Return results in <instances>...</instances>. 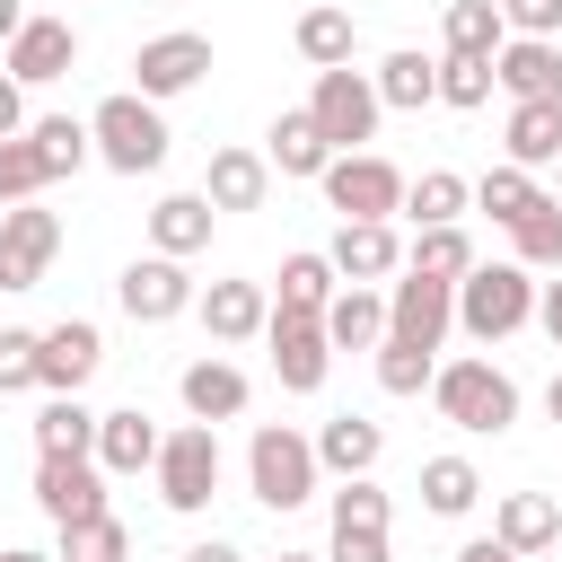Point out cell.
<instances>
[{
    "instance_id": "7a4b0ae2",
    "label": "cell",
    "mask_w": 562,
    "mask_h": 562,
    "mask_svg": "<svg viewBox=\"0 0 562 562\" xmlns=\"http://www.w3.org/2000/svg\"><path fill=\"white\" fill-rule=\"evenodd\" d=\"M430 404H439V422H457L465 439H501V430L518 422V378H509L501 360L465 351V360H448V369L430 378Z\"/></svg>"
},
{
    "instance_id": "3957f363",
    "label": "cell",
    "mask_w": 562,
    "mask_h": 562,
    "mask_svg": "<svg viewBox=\"0 0 562 562\" xmlns=\"http://www.w3.org/2000/svg\"><path fill=\"white\" fill-rule=\"evenodd\" d=\"M536 272L527 263H474L465 281H457V334H474L483 351L492 342H509L518 325H536Z\"/></svg>"
},
{
    "instance_id": "4316f807",
    "label": "cell",
    "mask_w": 562,
    "mask_h": 562,
    "mask_svg": "<svg viewBox=\"0 0 562 562\" xmlns=\"http://www.w3.org/2000/svg\"><path fill=\"white\" fill-rule=\"evenodd\" d=\"M263 158H272V176H307V184L334 167V149H325V132H316V114H307V105H290V114L263 132Z\"/></svg>"
},
{
    "instance_id": "681fc988",
    "label": "cell",
    "mask_w": 562,
    "mask_h": 562,
    "mask_svg": "<svg viewBox=\"0 0 562 562\" xmlns=\"http://www.w3.org/2000/svg\"><path fill=\"white\" fill-rule=\"evenodd\" d=\"M184 562H246L228 536H202V544H184Z\"/></svg>"
},
{
    "instance_id": "8d00e7d4",
    "label": "cell",
    "mask_w": 562,
    "mask_h": 562,
    "mask_svg": "<svg viewBox=\"0 0 562 562\" xmlns=\"http://www.w3.org/2000/svg\"><path fill=\"white\" fill-rule=\"evenodd\" d=\"M474 501H483L474 457H430V465H422V509H430V518H465Z\"/></svg>"
},
{
    "instance_id": "e575fe53",
    "label": "cell",
    "mask_w": 562,
    "mask_h": 562,
    "mask_svg": "<svg viewBox=\"0 0 562 562\" xmlns=\"http://www.w3.org/2000/svg\"><path fill=\"white\" fill-rule=\"evenodd\" d=\"M536 202H544V184H536L527 167H509V158L474 176V211H492V228H518V220H527Z\"/></svg>"
},
{
    "instance_id": "f6af8a7d",
    "label": "cell",
    "mask_w": 562,
    "mask_h": 562,
    "mask_svg": "<svg viewBox=\"0 0 562 562\" xmlns=\"http://www.w3.org/2000/svg\"><path fill=\"white\" fill-rule=\"evenodd\" d=\"M501 26H509V35H553V44H562V0H501Z\"/></svg>"
},
{
    "instance_id": "6da1fadb",
    "label": "cell",
    "mask_w": 562,
    "mask_h": 562,
    "mask_svg": "<svg viewBox=\"0 0 562 562\" xmlns=\"http://www.w3.org/2000/svg\"><path fill=\"white\" fill-rule=\"evenodd\" d=\"M246 492L281 518V509H307L325 492V465H316V430H290V422H255L246 439Z\"/></svg>"
},
{
    "instance_id": "7402d4cb",
    "label": "cell",
    "mask_w": 562,
    "mask_h": 562,
    "mask_svg": "<svg viewBox=\"0 0 562 562\" xmlns=\"http://www.w3.org/2000/svg\"><path fill=\"white\" fill-rule=\"evenodd\" d=\"M263 193H272V158L263 149H211V167H202V202L211 211H263Z\"/></svg>"
},
{
    "instance_id": "9c48e42d",
    "label": "cell",
    "mask_w": 562,
    "mask_h": 562,
    "mask_svg": "<svg viewBox=\"0 0 562 562\" xmlns=\"http://www.w3.org/2000/svg\"><path fill=\"white\" fill-rule=\"evenodd\" d=\"M105 465L97 457H35V509L53 518V527H97V518H114L105 509Z\"/></svg>"
},
{
    "instance_id": "9a60e30c",
    "label": "cell",
    "mask_w": 562,
    "mask_h": 562,
    "mask_svg": "<svg viewBox=\"0 0 562 562\" xmlns=\"http://www.w3.org/2000/svg\"><path fill=\"white\" fill-rule=\"evenodd\" d=\"M325 255H334L342 281H369V290H386V281L404 272V237H395V220H342Z\"/></svg>"
},
{
    "instance_id": "60d3db41",
    "label": "cell",
    "mask_w": 562,
    "mask_h": 562,
    "mask_svg": "<svg viewBox=\"0 0 562 562\" xmlns=\"http://www.w3.org/2000/svg\"><path fill=\"white\" fill-rule=\"evenodd\" d=\"M53 176H44V158H35V140L18 132V140H0V211H18V202H35Z\"/></svg>"
},
{
    "instance_id": "e0dca14e",
    "label": "cell",
    "mask_w": 562,
    "mask_h": 562,
    "mask_svg": "<svg viewBox=\"0 0 562 562\" xmlns=\"http://www.w3.org/2000/svg\"><path fill=\"white\" fill-rule=\"evenodd\" d=\"M97 369H105V334H97L88 316L44 325V395H79Z\"/></svg>"
},
{
    "instance_id": "f35d334b",
    "label": "cell",
    "mask_w": 562,
    "mask_h": 562,
    "mask_svg": "<svg viewBox=\"0 0 562 562\" xmlns=\"http://www.w3.org/2000/svg\"><path fill=\"white\" fill-rule=\"evenodd\" d=\"M430 378H439V351H422V342H395V334L378 342V386H386V395H422Z\"/></svg>"
},
{
    "instance_id": "836d02e7",
    "label": "cell",
    "mask_w": 562,
    "mask_h": 562,
    "mask_svg": "<svg viewBox=\"0 0 562 562\" xmlns=\"http://www.w3.org/2000/svg\"><path fill=\"white\" fill-rule=\"evenodd\" d=\"M26 140H35V158H44V176L61 184V176H79L88 158H97V140H88V123L79 114H35L26 123Z\"/></svg>"
},
{
    "instance_id": "c3c4849f",
    "label": "cell",
    "mask_w": 562,
    "mask_h": 562,
    "mask_svg": "<svg viewBox=\"0 0 562 562\" xmlns=\"http://www.w3.org/2000/svg\"><path fill=\"white\" fill-rule=\"evenodd\" d=\"M536 325H544V342L562 351V272H553V281L536 290Z\"/></svg>"
},
{
    "instance_id": "bcb514c9",
    "label": "cell",
    "mask_w": 562,
    "mask_h": 562,
    "mask_svg": "<svg viewBox=\"0 0 562 562\" xmlns=\"http://www.w3.org/2000/svg\"><path fill=\"white\" fill-rule=\"evenodd\" d=\"M325 562H395V553H386V527H334Z\"/></svg>"
},
{
    "instance_id": "2e32d148",
    "label": "cell",
    "mask_w": 562,
    "mask_h": 562,
    "mask_svg": "<svg viewBox=\"0 0 562 562\" xmlns=\"http://www.w3.org/2000/svg\"><path fill=\"white\" fill-rule=\"evenodd\" d=\"M492 79L509 88V105H562V44L553 35H509Z\"/></svg>"
},
{
    "instance_id": "5b68a950",
    "label": "cell",
    "mask_w": 562,
    "mask_h": 562,
    "mask_svg": "<svg viewBox=\"0 0 562 562\" xmlns=\"http://www.w3.org/2000/svg\"><path fill=\"white\" fill-rule=\"evenodd\" d=\"M149 474H158V501H167L176 518H202V509H211V492H220V474H228L220 430H211V422H176Z\"/></svg>"
},
{
    "instance_id": "f546056e",
    "label": "cell",
    "mask_w": 562,
    "mask_h": 562,
    "mask_svg": "<svg viewBox=\"0 0 562 562\" xmlns=\"http://www.w3.org/2000/svg\"><path fill=\"white\" fill-rule=\"evenodd\" d=\"M378 105H395V114H413V105H439V61L422 53V44H395L378 70Z\"/></svg>"
},
{
    "instance_id": "ba28073f",
    "label": "cell",
    "mask_w": 562,
    "mask_h": 562,
    "mask_svg": "<svg viewBox=\"0 0 562 562\" xmlns=\"http://www.w3.org/2000/svg\"><path fill=\"white\" fill-rule=\"evenodd\" d=\"M316 184H325V202H334L342 220H395L413 176H404L395 158H378V149H351V158H334Z\"/></svg>"
},
{
    "instance_id": "4fadbf2b",
    "label": "cell",
    "mask_w": 562,
    "mask_h": 562,
    "mask_svg": "<svg viewBox=\"0 0 562 562\" xmlns=\"http://www.w3.org/2000/svg\"><path fill=\"white\" fill-rule=\"evenodd\" d=\"M263 342H272V378H281L290 395H316V386H325V369H334V334H325V316H281V307H272Z\"/></svg>"
},
{
    "instance_id": "ac0fdd59",
    "label": "cell",
    "mask_w": 562,
    "mask_h": 562,
    "mask_svg": "<svg viewBox=\"0 0 562 562\" xmlns=\"http://www.w3.org/2000/svg\"><path fill=\"white\" fill-rule=\"evenodd\" d=\"M492 536H501L518 562H536V553L562 544V501H553V492H501V501H492Z\"/></svg>"
},
{
    "instance_id": "603a6c76",
    "label": "cell",
    "mask_w": 562,
    "mask_h": 562,
    "mask_svg": "<svg viewBox=\"0 0 562 562\" xmlns=\"http://www.w3.org/2000/svg\"><path fill=\"white\" fill-rule=\"evenodd\" d=\"M378 457H386V430H378L369 413H334V422L316 430V465H325L334 483H360V474H378Z\"/></svg>"
},
{
    "instance_id": "7bdbcfd3",
    "label": "cell",
    "mask_w": 562,
    "mask_h": 562,
    "mask_svg": "<svg viewBox=\"0 0 562 562\" xmlns=\"http://www.w3.org/2000/svg\"><path fill=\"white\" fill-rule=\"evenodd\" d=\"M61 562H132V527H123V518L61 527Z\"/></svg>"
},
{
    "instance_id": "9f6ffc18",
    "label": "cell",
    "mask_w": 562,
    "mask_h": 562,
    "mask_svg": "<svg viewBox=\"0 0 562 562\" xmlns=\"http://www.w3.org/2000/svg\"><path fill=\"white\" fill-rule=\"evenodd\" d=\"M553 184H562V167H553ZM553 202H562V193H553Z\"/></svg>"
},
{
    "instance_id": "b9f144b4",
    "label": "cell",
    "mask_w": 562,
    "mask_h": 562,
    "mask_svg": "<svg viewBox=\"0 0 562 562\" xmlns=\"http://www.w3.org/2000/svg\"><path fill=\"white\" fill-rule=\"evenodd\" d=\"M492 61H457V53H439V105H457V114H474V105H492Z\"/></svg>"
},
{
    "instance_id": "4dcf8cb0",
    "label": "cell",
    "mask_w": 562,
    "mask_h": 562,
    "mask_svg": "<svg viewBox=\"0 0 562 562\" xmlns=\"http://www.w3.org/2000/svg\"><path fill=\"white\" fill-rule=\"evenodd\" d=\"M465 211H474V184H465L457 167H422V176L404 184V220H413V228H457Z\"/></svg>"
},
{
    "instance_id": "cb8c5ba5",
    "label": "cell",
    "mask_w": 562,
    "mask_h": 562,
    "mask_svg": "<svg viewBox=\"0 0 562 562\" xmlns=\"http://www.w3.org/2000/svg\"><path fill=\"white\" fill-rule=\"evenodd\" d=\"M211 220H220V211H211L202 193H158V202H149V255H176V263L202 255V246H211Z\"/></svg>"
},
{
    "instance_id": "83f0119b",
    "label": "cell",
    "mask_w": 562,
    "mask_h": 562,
    "mask_svg": "<svg viewBox=\"0 0 562 562\" xmlns=\"http://www.w3.org/2000/svg\"><path fill=\"white\" fill-rule=\"evenodd\" d=\"M325 334H334V351H378V342H386V290L342 281L334 307H325Z\"/></svg>"
},
{
    "instance_id": "1f68e13d",
    "label": "cell",
    "mask_w": 562,
    "mask_h": 562,
    "mask_svg": "<svg viewBox=\"0 0 562 562\" xmlns=\"http://www.w3.org/2000/svg\"><path fill=\"white\" fill-rule=\"evenodd\" d=\"M439 35H448V53H457V61H501V44H509L501 0H448Z\"/></svg>"
},
{
    "instance_id": "11a10c76",
    "label": "cell",
    "mask_w": 562,
    "mask_h": 562,
    "mask_svg": "<svg viewBox=\"0 0 562 562\" xmlns=\"http://www.w3.org/2000/svg\"><path fill=\"white\" fill-rule=\"evenodd\" d=\"M263 562H325V553H263Z\"/></svg>"
},
{
    "instance_id": "8fae6325",
    "label": "cell",
    "mask_w": 562,
    "mask_h": 562,
    "mask_svg": "<svg viewBox=\"0 0 562 562\" xmlns=\"http://www.w3.org/2000/svg\"><path fill=\"white\" fill-rule=\"evenodd\" d=\"M448 325H457V281H430V272H395V281H386V334H395V342L439 351Z\"/></svg>"
},
{
    "instance_id": "d590c367",
    "label": "cell",
    "mask_w": 562,
    "mask_h": 562,
    "mask_svg": "<svg viewBox=\"0 0 562 562\" xmlns=\"http://www.w3.org/2000/svg\"><path fill=\"white\" fill-rule=\"evenodd\" d=\"M483 255H474V237H465V220L457 228H413V246H404V272H430V281H465Z\"/></svg>"
},
{
    "instance_id": "816d5d0a",
    "label": "cell",
    "mask_w": 562,
    "mask_h": 562,
    "mask_svg": "<svg viewBox=\"0 0 562 562\" xmlns=\"http://www.w3.org/2000/svg\"><path fill=\"white\" fill-rule=\"evenodd\" d=\"M26 18H35V9H26V0H0V44H9V35H18V26H26Z\"/></svg>"
},
{
    "instance_id": "30bf717a",
    "label": "cell",
    "mask_w": 562,
    "mask_h": 562,
    "mask_svg": "<svg viewBox=\"0 0 562 562\" xmlns=\"http://www.w3.org/2000/svg\"><path fill=\"white\" fill-rule=\"evenodd\" d=\"M211 79V35H193V26H167V35H149L140 53H132V88L149 97V105H167V97H184V88H202Z\"/></svg>"
},
{
    "instance_id": "ab89813d",
    "label": "cell",
    "mask_w": 562,
    "mask_h": 562,
    "mask_svg": "<svg viewBox=\"0 0 562 562\" xmlns=\"http://www.w3.org/2000/svg\"><path fill=\"white\" fill-rule=\"evenodd\" d=\"M44 386V334L35 325H0V395Z\"/></svg>"
},
{
    "instance_id": "277c9868",
    "label": "cell",
    "mask_w": 562,
    "mask_h": 562,
    "mask_svg": "<svg viewBox=\"0 0 562 562\" xmlns=\"http://www.w3.org/2000/svg\"><path fill=\"white\" fill-rule=\"evenodd\" d=\"M88 140H97V158L114 167V176H158L167 167V114L140 97V88H114L97 114H88Z\"/></svg>"
},
{
    "instance_id": "d6986e66",
    "label": "cell",
    "mask_w": 562,
    "mask_h": 562,
    "mask_svg": "<svg viewBox=\"0 0 562 562\" xmlns=\"http://www.w3.org/2000/svg\"><path fill=\"white\" fill-rule=\"evenodd\" d=\"M193 316L211 325V342H255V334L272 325V290H263V281H211V290L193 299Z\"/></svg>"
},
{
    "instance_id": "7c38bea8",
    "label": "cell",
    "mask_w": 562,
    "mask_h": 562,
    "mask_svg": "<svg viewBox=\"0 0 562 562\" xmlns=\"http://www.w3.org/2000/svg\"><path fill=\"white\" fill-rule=\"evenodd\" d=\"M53 255H61V211H44V202L0 211V290H35L53 272Z\"/></svg>"
},
{
    "instance_id": "52a82bcc",
    "label": "cell",
    "mask_w": 562,
    "mask_h": 562,
    "mask_svg": "<svg viewBox=\"0 0 562 562\" xmlns=\"http://www.w3.org/2000/svg\"><path fill=\"white\" fill-rule=\"evenodd\" d=\"M193 299H202V281H193L176 255H132V263L114 272V307H123L132 325H176V316H193Z\"/></svg>"
},
{
    "instance_id": "484cf974",
    "label": "cell",
    "mask_w": 562,
    "mask_h": 562,
    "mask_svg": "<svg viewBox=\"0 0 562 562\" xmlns=\"http://www.w3.org/2000/svg\"><path fill=\"white\" fill-rule=\"evenodd\" d=\"M290 44H299V61L307 70H351V53H360V26H351V9H299V26H290Z\"/></svg>"
},
{
    "instance_id": "d4e9b609",
    "label": "cell",
    "mask_w": 562,
    "mask_h": 562,
    "mask_svg": "<svg viewBox=\"0 0 562 562\" xmlns=\"http://www.w3.org/2000/svg\"><path fill=\"white\" fill-rule=\"evenodd\" d=\"M334 290H342V272H334V255H316V246H299V255H281V281H272V307H281V316H325V307H334Z\"/></svg>"
},
{
    "instance_id": "f907efd6",
    "label": "cell",
    "mask_w": 562,
    "mask_h": 562,
    "mask_svg": "<svg viewBox=\"0 0 562 562\" xmlns=\"http://www.w3.org/2000/svg\"><path fill=\"white\" fill-rule=\"evenodd\" d=\"M457 562H518L501 536H474V544H457Z\"/></svg>"
},
{
    "instance_id": "44dd1931",
    "label": "cell",
    "mask_w": 562,
    "mask_h": 562,
    "mask_svg": "<svg viewBox=\"0 0 562 562\" xmlns=\"http://www.w3.org/2000/svg\"><path fill=\"white\" fill-rule=\"evenodd\" d=\"M158 448H167V430H158L140 404L97 413V465H105V474H149V465H158Z\"/></svg>"
},
{
    "instance_id": "f1b7e54d",
    "label": "cell",
    "mask_w": 562,
    "mask_h": 562,
    "mask_svg": "<svg viewBox=\"0 0 562 562\" xmlns=\"http://www.w3.org/2000/svg\"><path fill=\"white\" fill-rule=\"evenodd\" d=\"M501 158L509 167H562V105H509V123H501Z\"/></svg>"
},
{
    "instance_id": "74e56055",
    "label": "cell",
    "mask_w": 562,
    "mask_h": 562,
    "mask_svg": "<svg viewBox=\"0 0 562 562\" xmlns=\"http://www.w3.org/2000/svg\"><path fill=\"white\" fill-rule=\"evenodd\" d=\"M509 263H527V272H544V281L562 272V202H553V193L509 228Z\"/></svg>"
},
{
    "instance_id": "ffe728a7",
    "label": "cell",
    "mask_w": 562,
    "mask_h": 562,
    "mask_svg": "<svg viewBox=\"0 0 562 562\" xmlns=\"http://www.w3.org/2000/svg\"><path fill=\"white\" fill-rule=\"evenodd\" d=\"M176 395H184V422H211V430H220V422H237V413H246V395H255V386H246V369H237V360H220V351H211V360H193V369L176 378Z\"/></svg>"
},
{
    "instance_id": "d6a6232c",
    "label": "cell",
    "mask_w": 562,
    "mask_h": 562,
    "mask_svg": "<svg viewBox=\"0 0 562 562\" xmlns=\"http://www.w3.org/2000/svg\"><path fill=\"white\" fill-rule=\"evenodd\" d=\"M35 457H97V413L79 395H44L35 413Z\"/></svg>"
},
{
    "instance_id": "ee69618b",
    "label": "cell",
    "mask_w": 562,
    "mask_h": 562,
    "mask_svg": "<svg viewBox=\"0 0 562 562\" xmlns=\"http://www.w3.org/2000/svg\"><path fill=\"white\" fill-rule=\"evenodd\" d=\"M395 509H386V492L360 474V483H334V527H386Z\"/></svg>"
},
{
    "instance_id": "7dc6e473",
    "label": "cell",
    "mask_w": 562,
    "mask_h": 562,
    "mask_svg": "<svg viewBox=\"0 0 562 562\" xmlns=\"http://www.w3.org/2000/svg\"><path fill=\"white\" fill-rule=\"evenodd\" d=\"M18 132H26V88L0 70V140H18Z\"/></svg>"
},
{
    "instance_id": "8992f818",
    "label": "cell",
    "mask_w": 562,
    "mask_h": 562,
    "mask_svg": "<svg viewBox=\"0 0 562 562\" xmlns=\"http://www.w3.org/2000/svg\"><path fill=\"white\" fill-rule=\"evenodd\" d=\"M307 114H316V132H325V149L334 158H351V149H369L378 140V79L369 70H316V88H307Z\"/></svg>"
},
{
    "instance_id": "5bb4252c",
    "label": "cell",
    "mask_w": 562,
    "mask_h": 562,
    "mask_svg": "<svg viewBox=\"0 0 562 562\" xmlns=\"http://www.w3.org/2000/svg\"><path fill=\"white\" fill-rule=\"evenodd\" d=\"M70 61H79V26H70V18H26V26L9 35V53H0V70H9L18 88L70 79Z\"/></svg>"
},
{
    "instance_id": "db71d44e",
    "label": "cell",
    "mask_w": 562,
    "mask_h": 562,
    "mask_svg": "<svg viewBox=\"0 0 562 562\" xmlns=\"http://www.w3.org/2000/svg\"><path fill=\"white\" fill-rule=\"evenodd\" d=\"M0 562H61V553H35V544H0Z\"/></svg>"
},
{
    "instance_id": "f5cc1de1",
    "label": "cell",
    "mask_w": 562,
    "mask_h": 562,
    "mask_svg": "<svg viewBox=\"0 0 562 562\" xmlns=\"http://www.w3.org/2000/svg\"><path fill=\"white\" fill-rule=\"evenodd\" d=\"M544 422H562V369L544 378Z\"/></svg>"
}]
</instances>
